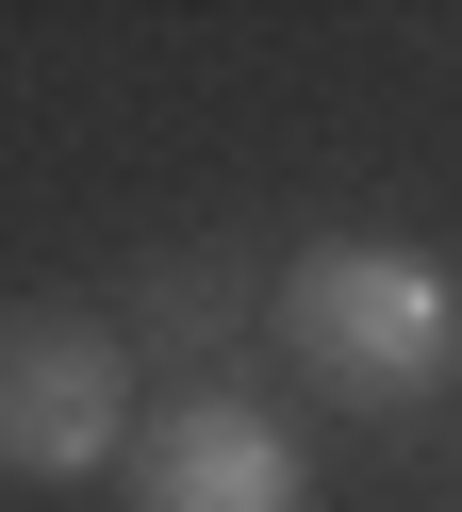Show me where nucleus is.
<instances>
[{
	"label": "nucleus",
	"mask_w": 462,
	"mask_h": 512,
	"mask_svg": "<svg viewBox=\"0 0 462 512\" xmlns=\"http://www.w3.org/2000/svg\"><path fill=\"white\" fill-rule=\"evenodd\" d=\"M264 331H281V364L330 413H429L462 380V281L429 248H396V232H330V248L281 265Z\"/></svg>",
	"instance_id": "1"
},
{
	"label": "nucleus",
	"mask_w": 462,
	"mask_h": 512,
	"mask_svg": "<svg viewBox=\"0 0 462 512\" xmlns=\"http://www.w3.org/2000/svg\"><path fill=\"white\" fill-rule=\"evenodd\" d=\"M132 446V347L116 314L0 298V479H116Z\"/></svg>",
	"instance_id": "2"
},
{
	"label": "nucleus",
	"mask_w": 462,
	"mask_h": 512,
	"mask_svg": "<svg viewBox=\"0 0 462 512\" xmlns=\"http://www.w3.org/2000/svg\"><path fill=\"white\" fill-rule=\"evenodd\" d=\"M116 496L132 512H314V446L264 397H165V413H132Z\"/></svg>",
	"instance_id": "3"
},
{
	"label": "nucleus",
	"mask_w": 462,
	"mask_h": 512,
	"mask_svg": "<svg viewBox=\"0 0 462 512\" xmlns=\"http://www.w3.org/2000/svg\"><path fill=\"white\" fill-rule=\"evenodd\" d=\"M231 331H264V281L231 265V248H165V265H132V331H116V347H165V364H215Z\"/></svg>",
	"instance_id": "4"
}]
</instances>
